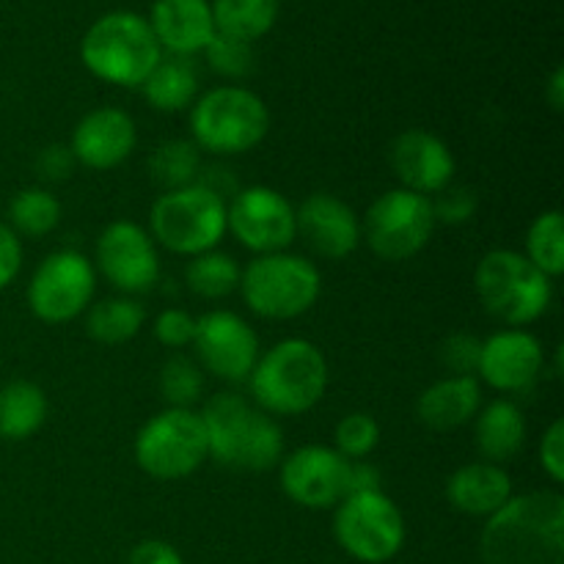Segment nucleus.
<instances>
[{
	"label": "nucleus",
	"mask_w": 564,
	"mask_h": 564,
	"mask_svg": "<svg viewBox=\"0 0 564 564\" xmlns=\"http://www.w3.org/2000/svg\"><path fill=\"white\" fill-rule=\"evenodd\" d=\"M485 564H564V499L551 490L512 496L488 518Z\"/></svg>",
	"instance_id": "obj_1"
},
{
	"label": "nucleus",
	"mask_w": 564,
	"mask_h": 564,
	"mask_svg": "<svg viewBox=\"0 0 564 564\" xmlns=\"http://www.w3.org/2000/svg\"><path fill=\"white\" fill-rule=\"evenodd\" d=\"M248 386L268 416H301L328 391V361L312 341L284 339L257 358Z\"/></svg>",
	"instance_id": "obj_2"
},
{
	"label": "nucleus",
	"mask_w": 564,
	"mask_h": 564,
	"mask_svg": "<svg viewBox=\"0 0 564 564\" xmlns=\"http://www.w3.org/2000/svg\"><path fill=\"white\" fill-rule=\"evenodd\" d=\"M207 430V449L220 466L237 471H270L284 452V433L279 422L253 408L240 394L213 397L202 411Z\"/></svg>",
	"instance_id": "obj_3"
},
{
	"label": "nucleus",
	"mask_w": 564,
	"mask_h": 564,
	"mask_svg": "<svg viewBox=\"0 0 564 564\" xmlns=\"http://www.w3.org/2000/svg\"><path fill=\"white\" fill-rule=\"evenodd\" d=\"M80 58L91 75L113 86H143L154 66L163 61V47L143 17L113 11L94 22L80 44Z\"/></svg>",
	"instance_id": "obj_4"
},
{
	"label": "nucleus",
	"mask_w": 564,
	"mask_h": 564,
	"mask_svg": "<svg viewBox=\"0 0 564 564\" xmlns=\"http://www.w3.org/2000/svg\"><path fill=\"white\" fill-rule=\"evenodd\" d=\"M474 290L485 312L510 328H523L543 317L554 297L549 275L510 248L485 253L474 273Z\"/></svg>",
	"instance_id": "obj_5"
},
{
	"label": "nucleus",
	"mask_w": 564,
	"mask_h": 564,
	"mask_svg": "<svg viewBox=\"0 0 564 564\" xmlns=\"http://www.w3.org/2000/svg\"><path fill=\"white\" fill-rule=\"evenodd\" d=\"M268 130V105L240 86L213 88L191 110L193 143L218 158L251 152L264 141Z\"/></svg>",
	"instance_id": "obj_6"
},
{
	"label": "nucleus",
	"mask_w": 564,
	"mask_h": 564,
	"mask_svg": "<svg viewBox=\"0 0 564 564\" xmlns=\"http://www.w3.org/2000/svg\"><path fill=\"white\" fill-rule=\"evenodd\" d=\"M237 290L257 317L295 319L317 303L323 275L317 264L295 253H264L248 262Z\"/></svg>",
	"instance_id": "obj_7"
},
{
	"label": "nucleus",
	"mask_w": 564,
	"mask_h": 564,
	"mask_svg": "<svg viewBox=\"0 0 564 564\" xmlns=\"http://www.w3.org/2000/svg\"><path fill=\"white\" fill-rule=\"evenodd\" d=\"M152 240L180 257H198L215 251L226 235V202L204 185L169 191L154 202Z\"/></svg>",
	"instance_id": "obj_8"
},
{
	"label": "nucleus",
	"mask_w": 564,
	"mask_h": 564,
	"mask_svg": "<svg viewBox=\"0 0 564 564\" xmlns=\"http://www.w3.org/2000/svg\"><path fill=\"white\" fill-rule=\"evenodd\" d=\"M209 457L202 413L165 408L149 419L135 438V463L160 482H176L196 474Z\"/></svg>",
	"instance_id": "obj_9"
},
{
	"label": "nucleus",
	"mask_w": 564,
	"mask_h": 564,
	"mask_svg": "<svg viewBox=\"0 0 564 564\" xmlns=\"http://www.w3.org/2000/svg\"><path fill=\"white\" fill-rule=\"evenodd\" d=\"M334 534L352 560L383 564L394 560L405 543V518L383 490L345 496L336 505Z\"/></svg>",
	"instance_id": "obj_10"
},
{
	"label": "nucleus",
	"mask_w": 564,
	"mask_h": 564,
	"mask_svg": "<svg viewBox=\"0 0 564 564\" xmlns=\"http://www.w3.org/2000/svg\"><path fill=\"white\" fill-rule=\"evenodd\" d=\"M435 229L433 202L427 196L397 187L372 202L367 213V242L386 262H405L430 242Z\"/></svg>",
	"instance_id": "obj_11"
},
{
	"label": "nucleus",
	"mask_w": 564,
	"mask_h": 564,
	"mask_svg": "<svg viewBox=\"0 0 564 564\" xmlns=\"http://www.w3.org/2000/svg\"><path fill=\"white\" fill-rule=\"evenodd\" d=\"M94 290V264L77 251H55L33 273L28 284V306L42 323H72L91 306Z\"/></svg>",
	"instance_id": "obj_12"
},
{
	"label": "nucleus",
	"mask_w": 564,
	"mask_h": 564,
	"mask_svg": "<svg viewBox=\"0 0 564 564\" xmlns=\"http://www.w3.org/2000/svg\"><path fill=\"white\" fill-rule=\"evenodd\" d=\"M226 229L259 257L281 253L297 237L295 207L273 187H242L226 207Z\"/></svg>",
	"instance_id": "obj_13"
},
{
	"label": "nucleus",
	"mask_w": 564,
	"mask_h": 564,
	"mask_svg": "<svg viewBox=\"0 0 564 564\" xmlns=\"http://www.w3.org/2000/svg\"><path fill=\"white\" fill-rule=\"evenodd\" d=\"M193 347L207 372L215 378L242 383L253 372L259 358V336L235 312H207L196 319Z\"/></svg>",
	"instance_id": "obj_14"
},
{
	"label": "nucleus",
	"mask_w": 564,
	"mask_h": 564,
	"mask_svg": "<svg viewBox=\"0 0 564 564\" xmlns=\"http://www.w3.org/2000/svg\"><path fill=\"white\" fill-rule=\"evenodd\" d=\"M97 268L124 295L152 290L160 279V257L152 235L132 220H116L99 235Z\"/></svg>",
	"instance_id": "obj_15"
},
{
	"label": "nucleus",
	"mask_w": 564,
	"mask_h": 564,
	"mask_svg": "<svg viewBox=\"0 0 564 564\" xmlns=\"http://www.w3.org/2000/svg\"><path fill=\"white\" fill-rule=\"evenodd\" d=\"M350 460L330 446H301L281 463V488L306 510H330L347 496Z\"/></svg>",
	"instance_id": "obj_16"
},
{
	"label": "nucleus",
	"mask_w": 564,
	"mask_h": 564,
	"mask_svg": "<svg viewBox=\"0 0 564 564\" xmlns=\"http://www.w3.org/2000/svg\"><path fill=\"white\" fill-rule=\"evenodd\" d=\"M543 364V345L538 336L521 328H510L482 341L477 372L496 391L518 394L538 383Z\"/></svg>",
	"instance_id": "obj_17"
},
{
	"label": "nucleus",
	"mask_w": 564,
	"mask_h": 564,
	"mask_svg": "<svg viewBox=\"0 0 564 564\" xmlns=\"http://www.w3.org/2000/svg\"><path fill=\"white\" fill-rule=\"evenodd\" d=\"M391 169L402 187L419 196H435L455 180V158L438 135L427 130H405L391 143Z\"/></svg>",
	"instance_id": "obj_18"
},
{
	"label": "nucleus",
	"mask_w": 564,
	"mask_h": 564,
	"mask_svg": "<svg viewBox=\"0 0 564 564\" xmlns=\"http://www.w3.org/2000/svg\"><path fill=\"white\" fill-rule=\"evenodd\" d=\"M297 235L306 240L317 257L339 262L347 259L361 242V220L341 198L330 193H312L301 209H295Z\"/></svg>",
	"instance_id": "obj_19"
},
{
	"label": "nucleus",
	"mask_w": 564,
	"mask_h": 564,
	"mask_svg": "<svg viewBox=\"0 0 564 564\" xmlns=\"http://www.w3.org/2000/svg\"><path fill=\"white\" fill-rule=\"evenodd\" d=\"M138 143L135 121L121 108H97L72 130L69 149L77 163L94 171H110L124 163Z\"/></svg>",
	"instance_id": "obj_20"
},
{
	"label": "nucleus",
	"mask_w": 564,
	"mask_h": 564,
	"mask_svg": "<svg viewBox=\"0 0 564 564\" xmlns=\"http://www.w3.org/2000/svg\"><path fill=\"white\" fill-rule=\"evenodd\" d=\"M149 28L160 47L180 58L204 53L215 36L213 6L207 0H154Z\"/></svg>",
	"instance_id": "obj_21"
},
{
	"label": "nucleus",
	"mask_w": 564,
	"mask_h": 564,
	"mask_svg": "<svg viewBox=\"0 0 564 564\" xmlns=\"http://www.w3.org/2000/svg\"><path fill=\"white\" fill-rule=\"evenodd\" d=\"M482 408V386L474 375H449L422 391L416 413L424 427L449 433L471 422Z\"/></svg>",
	"instance_id": "obj_22"
},
{
	"label": "nucleus",
	"mask_w": 564,
	"mask_h": 564,
	"mask_svg": "<svg viewBox=\"0 0 564 564\" xmlns=\"http://www.w3.org/2000/svg\"><path fill=\"white\" fill-rule=\"evenodd\" d=\"M446 499L466 516L490 518L512 499V479L496 463H468L446 479Z\"/></svg>",
	"instance_id": "obj_23"
},
{
	"label": "nucleus",
	"mask_w": 564,
	"mask_h": 564,
	"mask_svg": "<svg viewBox=\"0 0 564 564\" xmlns=\"http://www.w3.org/2000/svg\"><path fill=\"white\" fill-rule=\"evenodd\" d=\"M474 444L485 463L501 466V463L512 460L527 444V419H523L521 408L510 400H496L485 405L474 424Z\"/></svg>",
	"instance_id": "obj_24"
},
{
	"label": "nucleus",
	"mask_w": 564,
	"mask_h": 564,
	"mask_svg": "<svg viewBox=\"0 0 564 564\" xmlns=\"http://www.w3.org/2000/svg\"><path fill=\"white\" fill-rule=\"evenodd\" d=\"M47 419V397L31 380L0 386V441H28Z\"/></svg>",
	"instance_id": "obj_25"
},
{
	"label": "nucleus",
	"mask_w": 564,
	"mask_h": 564,
	"mask_svg": "<svg viewBox=\"0 0 564 564\" xmlns=\"http://www.w3.org/2000/svg\"><path fill=\"white\" fill-rule=\"evenodd\" d=\"M143 97L160 113H176L185 110L198 94V75L193 64L185 58H165L152 69V75L143 80Z\"/></svg>",
	"instance_id": "obj_26"
},
{
	"label": "nucleus",
	"mask_w": 564,
	"mask_h": 564,
	"mask_svg": "<svg viewBox=\"0 0 564 564\" xmlns=\"http://www.w3.org/2000/svg\"><path fill=\"white\" fill-rule=\"evenodd\" d=\"M275 20H279V0H215L213 6L215 33L248 44L273 31Z\"/></svg>",
	"instance_id": "obj_27"
},
{
	"label": "nucleus",
	"mask_w": 564,
	"mask_h": 564,
	"mask_svg": "<svg viewBox=\"0 0 564 564\" xmlns=\"http://www.w3.org/2000/svg\"><path fill=\"white\" fill-rule=\"evenodd\" d=\"M147 312L132 297H108L91 306L86 319L88 336L99 345H124L143 328Z\"/></svg>",
	"instance_id": "obj_28"
},
{
	"label": "nucleus",
	"mask_w": 564,
	"mask_h": 564,
	"mask_svg": "<svg viewBox=\"0 0 564 564\" xmlns=\"http://www.w3.org/2000/svg\"><path fill=\"white\" fill-rule=\"evenodd\" d=\"M149 174L152 180L169 191L196 185L202 174V158H198L196 143L191 141H165L149 158Z\"/></svg>",
	"instance_id": "obj_29"
},
{
	"label": "nucleus",
	"mask_w": 564,
	"mask_h": 564,
	"mask_svg": "<svg viewBox=\"0 0 564 564\" xmlns=\"http://www.w3.org/2000/svg\"><path fill=\"white\" fill-rule=\"evenodd\" d=\"M185 281L191 292H196L204 301H220L240 286V268L229 253L207 251L191 259Z\"/></svg>",
	"instance_id": "obj_30"
},
{
	"label": "nucleus",
	"mask_w": 564,
	"mask_h": 564,
	"mask_svg": "<svg viewBox=\"0 0 564 564\" xmlns=\"http://www.w3.org/2000/svg\"><path fill=\"white\" fill-rule=\"evenodd\" d=\"M523 257L551 281L564 273V220L560 209H549L534 218V224L529 226Z\"/></svg>",
	"instance_id": "obj_31"
},
{
	"label": "nucleus",
	"mask_w": 564,
	"mask_h": 564,
	"mask_svg": "<svg viewBox=\"0 0 564 564\" xmlns=\"http://www.w3.org/2000/svg\"><path fill=\"white\" fill-rule=\"evenodd\" d=\"M11 229L25 237H44L58 226L61 204L44 187H25L9 204Z\"/></svg>",
	"instance_id": "obj_32"
},
{
	"label": "nucleus",
	"mask_w": 564,
	"mask_h": 564,
	"mask_svg": "<svg viewBox=\"0 0 564 564\" xmlns=\"http://www.w3.org/2000/svg\"><path fill=\"white\" fill-rule=\"evenodd\" d=\"M160 394L169 408H191L204 394V372L196 361L174 356L160 369Z\"/></svg>",
	"instance_id": "obj_33"
},
{
	"label": "nucleus",
	"mask_w": 564,
	"mask_h": 564,
	"mask_svg": "<svg viewBox=\"0 0 564 564\" xmlns=\"http://www.w3.org/2000/svg\"><path fill=\"white\" fill-rule=\"evenodd\" d=\"M380 441V424L369 413H350L334 430V449L347 460H367Z\"/></svg>",
	"instance_id": "obj_34"
},
{
	"label": "nucleus",
	"mask_w": 564,
	"mask_h": 564,
	"mask_svg": "<svg viewBox=\"0 0 564 564\" xmlns=\"http://www.w3.org/2000/svg\"><path fill=\"white\" fill-rule=\"evenodd\" d=\"M204 53H207L209 66L224 77H235V80H240V77H248L253 72L251 44L240 42V39L215 33L213 42L204 47Z\"/></svg>",
	"instance_id": "obj_35"
},
{
	"label": "nucleus",
	"mask_w": 564,
	"mask_h": 564,
	"mask_svg": "<svg viewBox=\"0 0 564 564\" xmlns=\"http://www.w3.org/2000/svg\"><path fill=\"white\" fill-rule=\"evenodd\" d=\"M435 202H433V215H435V224H449V226H460L477 213V193L466 185H449L444 187L441 193H435Z\"/></svg>",
	"instance_id": "obj_36"
},
{
	"label": "nucleus",
	"mask_w": 564,
	"mask_h": 564,
	"mask_svg": "<svg viewBox=\"0 0 564 564\" xmlns=\"http://www.w3.org/2000/svg\"><path fill=\"white\" fill-rule=\"evenodd\" d=\"M154 336L163 347L171 350H182V347L193 345L196 336V317L185 312V308H165L158 319H154Z\"/></svg>",
	"instance_id": "obj_37"
},
{
	"label": "nucleus",
	"mask_w": 564,
	"mask_h": 564,
	"mask_svg": "<svg viewBox=\"0 0 564 564\" xmlns=\"http://www.w3.org/2000/svg\"><path fill=\"white\" fill-rule=\"evenodd\" d=\"M482 341L471 334H455L441 345V361L452 375H474L479 367Z\"/></svg>",
	"instance_id": "obj_38"
},
{
	"label": "nucleus",
	"mask_w": 564,
	"mask_h": 564,
	"mask_svg": "<svg viewBox=\"0 0 564 564\" xmlns=\"http://www.w3.org/2000/svg\"><path fill=\"white\" fill-rule=\"evenodd\" d=\"M75 154L64 143H50L36 158V171L44 182H66L72 176V171H75Z\"/></svg>",
	"instance_id": "obj_39"
},
{
	"label": "nucleus",
	"mask_w": 564,
	"mask_h": 564,
	"mask_svg": "<svg viewBox=\"0 0 564 564\" xmlns=\"http://www.w3.org/2000/svg\"><path fill=\"white\" fill-rule=\"evenodd\" d=\"M540 466L549 474L551 482L562 485L564 482V422L556 419L543 435V444H540Z\"/></svg>",
	"instance_id": "obj_40"
},
{
	"label": "nucleus",
	"mask_w": 564,
	"mask_h": 564,
	"mask_svg": "<svg viewBox=\"0 0 564 564\" xmlns=\"http://www.w3.org/2000/svg\"><path fill=\"white\" fill-rule=\"evenodd\" d=\"M22 268L20 235L9 224H0V292L17 279Z\"/></svg>",
	"instance_id": "obj_41"
},
{
	"label": "nucleus",
	"mask_w": 564,
	"mask_h": 564,
	"mask_svg": "<svg viewBox=\"0 0 564 564\" xmlns=\"http://www.w3.org/2000/svg\"><path fill=\"white\" fill-rule=\"evenodd\" d=\"M127 564H182L180 551L163 540H143L130 551Z\"/></svg>",
	"instance_id": "obj_42"
},
{
	"label": "nucleus",
	"mask_w": 564,
	"mask_h": 564,
	"mask_svg": "<svg viewBox=\"0 0 564 564\" xmlns=\"http://www.w3.org/2000/svg\"><path fill=\"white\" fill-rule=\"evenodd\" d=\"M380 471L367 460L350 463V477H347V496L356 494H380Z\"/></svg>",
	"instance_id": "obj_43"
},
{
	"label": "nucleus",
	"mask_w": 564,
	"mask_h": 564,
	"mask_svg": "<svg viewBox=\"0 0 564 564\" xmlns=\"http://www.w3.org/2000/svg\"><path fill=\"white\" fill-rule=\"evenodd\" d=\"M545 99H549L551 110H556V113L564 108V69L562 66H556L554 75H551L549 88H545Z\"/></svg>",
	"instance_id": "obj_44"
}]
</instances>
